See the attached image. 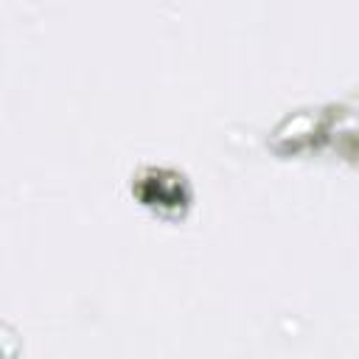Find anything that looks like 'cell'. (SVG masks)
I'll return each instance as SVG.
<instances>
[{
    "label": "cell",
    "mask_w": 359,
    "mask_h": 359,
    "mask_svg": "<svg viewBox=\"0 0 359 359\" xmlns=\"http://www.w3.org/2000/svg\"><path fill=\"white\" fill-rule=\"evenodd\" d=\"M137 196L154 208H185L191 202V188L177 171L146 168L137 177Z\"/></svg>",
    "instance_id": "1"
}]
</instances>
